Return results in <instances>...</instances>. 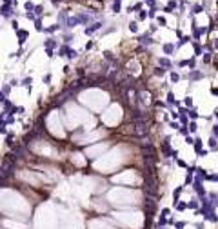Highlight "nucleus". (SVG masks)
<instances>
[{
    "instance_id": "18",
    "label": "nucleus",
    "mask_w": 218,
    "mask_h": 229,
    "mask_svg": "<svg viewBox=\"0 0 218 229\" xmlns=\"http://www.w3.org/2000/svg\"><path fill=\"white\" fill-rule=\"evenodd\" d=\"M60 2H62V0H53V4H55V6H60Z\"/></svg>"
},
{
    "instance_id": "5",
    "label": "nucleus",
    "mask_w": 218,
    "mask_h": 229,
    "mask_svg": "<svg viewBox=\"0 0 218 229\" xmlns=\"http://www.w3.org/2000/svg\"><path fill=\"white\" fill-rule=\"evenodd\" d=\"M24 7H26V11H35V7H36V6H35L33 2H26Z\"/></svg>"
},
{
    "instance_id": "14",
    "label": "nucleus",
    "mask_w": 218,
    "mask_h": 229,
    "mask_svg": "<svg viewBox=\"0 0 218 229\" xmlns=\"http://www.w3.org/2000/svg\"><path fill=\"white\" fill-rule=\"evenodd\" d=\"M11 27L15 29V31H18V22H17V20H15V22H13V24H11Z\"/></svg>"
},
{
    "instance_id": "2",
    "label": "nucleus",
    "mask_w": 218,
    "mask_h": 229,
    "mask_svg": "<svg viewBox=\"0 0 218 229\" xmlns=\"http://www.w3.org/2000/svg\"><path fill=\"white\" fill-rule=\"evenodd\" d=\"M17 36H18V42L24 44L26 38H27V31H22V29H18V31H17Z\"/></svg>"
},
{
    "instance_id": "16",
    "label": "nucleus",
    "mask_w": 218,
    "mask_h": 229,
    "mask_svg": "<svg viewBox=\"0 0 218 229\" xmlns=\"http://www.w3.org/2000/svg\"><path fill=\"white\" fill-rule=\"evenodd\" d=\"M104 55H105V58H113V55H111V51H105V53H104Z\"/></svg>"
},
{
    "instance_id": "13",
    "label": "nucleus",
    "mask_w": 218,
    "mask_h": 229,
    "mask_svg": "<svg viewBox=\"0 0 218 229\" xmlns=\"http://www.w3.org/2000/svg\"><path fill=\"white\" fill-rule=\"evenodd\" d=\"M9 91H11V87H9V86H4V89H2V93H4V95H7Z\"/></svg>"
},
{
    "instance_id": "3",
    "label": "nucleus",
    "mask_w": 218,
    "mask_h": 229,
    "mask_svg": "<svg viewBox=\"0 0 218 229\" xmlns=\"http://www.w3.org/2000/svg\"><path fill=\"white\" fill-rule=\"evenodd\" d=\"M44 45H45V47H49V49H51V47H57V45H58V42H55L53 38H47V40L44 42Z\"/></svg>"
},
{
    "instance_id": "17",
    "label": "nucleus",
    "mask_w": 218,
    "mask_h": 229,
    "mask_svg": "<svg viewBox=\"0 0 218 229\" xmlns=\"http://www.w3.org/2000/svg\"><path fill=\"white\" fill-rule=\"evenodd\" d=\"M0 102H6V96H4V93H0Z\"/></svg>"
},
{
    "instance_id": "15",
    "label": "nucleus",
    "mask_w": 218,
    "mask_h": 229,
    "mask_svg": "<svg viewBox=\"0 0 218 229\" xmlns=\"http://www.w3.org/2000/svg\"><path fill=\"white\" fill-rule=\"evenodd\" d=\"M45 53H47V56H49V58L53 56V49H49V47H47V49H45Z\"/></svg>"
},
{
    "instance_id": "8",
    "label": "nucleus",
    "mask_w": 218,
    "mask_h": 229,
    "mask_svg": "<svg viewBox=\"0 0 218 229\" xmlns=\"http://www.w3.org/2000/svg\"><path fill=\"white\" fill-rule=\"evenodd\" d=\"M76 56H78V51H75V49H71L67 53V58H76Z\"/></svg>"
},
{
    "instance_id": "10",
    "label": "nucleus",
    "mask_w": 218,
    "mask_h": 229,
    "mask_svg": "<svg viewBox=\"0 0 218 229\" xmlns=\"http://www.w3.org/2000/svg\"><path fill=\"white\" fill-rule=\"evenodd\" d=\"M35 26H36V29H38V31H44V27H42V22H40V18H36V20H35Z\"/></svg>"
},
{
    "instance_id": "7",
    "label": "nucleus",
    "mask_w": 218,
    "mask_h": 229,
    "mask_svg": "<svg viewBox=\"0 0 218 229\" xmlns=\"http://www.w3.org/2000/svg\"><path fill=\"white\" fill-rule=\"evenodd\" d=\"M57 29H58V24H55V26H51V27H47V29H44V31H45V33H55Z\"/></svg>"
},
{
    "instance_id": "1",
    "label": "nucleus",
    "mask_w": 218,
    "mask_h": 229,
    "mask_svg": "<svg viewBox=\"0 0 218 229\" xmlns=\"http://www.w3.org/2000/svg\"><path fill=\"white\" fill-rule=\"evenodd\" d=\"M100 27H102V22H95V24H91L89 27H85V29H84V33H85V35H93L95 31H98Z\"/></svg>"
},
{
    "instance_id": "6",
    "label": "nucleus",
    "mask_w": 218,
    "mask_h": 229,
    "mask_svg": "<svg viewBox=\"0 0 218 229\" xmlns=\"http://www.w3.org/2000/svg\"><path fill=\"white\" fill-rule=\"evenodd\" d=\"M42 13H44V6H36L35 7V15H36V17H40Z\"/></svg>"
},
{
    "instance_id": "11",
    "label": "nucleus",
    "mask_w": 218,
    "mask_h": 229,
    "mask_svg": "<svg viewBox=\"0 0 218 229\" xmlns=\"http://www.w3.org/2000/svg\"><path fill=\"white\" fill-rule=\"evenodd\" d=\"M0 135H6V124H4V122L0 124Z\"/></svg>"
},
{
    "instance_id": "4",
    "label": "nucleus",
    "mask_w": 218,
    "mask_h": 229,
    "mask_svg": "<svg viewBox=\"0 0 218 229\" xmlns=\"http://www.w3.org/2000/svg\"><path fill=\"white\" fill-rule=\"evenodd\" d=\"M31 84H33V78H31V76H29V78H24V80H22V86L27 87L29 91H31Z\"/></svg>"
},
{
    "instance_id": "12",
    "label": "nucleus",
    "mask_w": 218,
    "mask_h": 229,
    "mask_svg": "<svg viewBox=\"0 0 218 229\" xmlns=\"http://www.w3.org/2000/svg\"><path fill=\"white\" fill-rule=\"evenodd\" d=\"M51 82V75H45L44 76V84H49Z\"/></svg>"
},
{
    "instance_id": "9",
    "label": "nucleus",
    "mask_w": 218,
    "mask_h": 229,
    "mask_svg": "<svg viewBox=\"0 0 218 229\" xmlns=\"http://www.w3.org/2000/svg\"><path fill=\"white\" fill-rule=\"evenodd\" d=\"M26 18H27V20H36V15L31 13V11H27V13H26Z\"/></svg>"
}]
</instances>
